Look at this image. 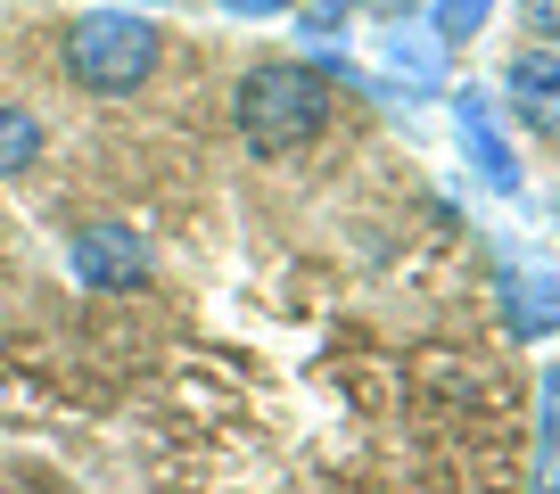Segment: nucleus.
<instances>
[{
	"label": "nucleus",
	"mask_w": 560,
	"mask_h": 494,
	"mask_svg": "<svg viewBox=\"0 0 560 494\" xmlns=\"http://www.w3.org/2000/svg\"><path fill=\"white\" fill-rule=\"evenodd\" d=\"M231 116H240V141L256 157H289L330 124V74L305 67V58H264V67L240 74Z\"/></svg>",
	"instance_id": "f257e3e1"
},
{
	"label": "nucleus",
	"mask_w": 560,
	"mask_h": 494,
	"mask_svg": "<svg viewBox=\"0 0 560 494\" xmlns=\"http://www.w3.org/2000/svg\"><path fill=\"white\" fill-rule=\"evenodd\" d=\"M165 58V34L140 9H91V17L67 25V74L91 91V99H124L158 74Z\"/></svg>",
	"instance_id": "f03ea898"
},
{
	"label": "nucleus",
	"mask_w": 560,
	"mask_h": 494,
	"mask_svg": "<svg viewBox=\"0 0 560 494\" xmlns=\"http://www.w3.org/2000/svg\"><path fill=\"white\" fill-rule=\"evenodd\" d=\"M67 264L83 289H100V297H124V289L149 281V247H140L132 223H83L67 239Z\"/></svg>",
	"instance_id": "7ed1b4c3"
},
{
	"label": "nucleus",
	"mask_w": 560,
	"mask_h": 494,
	"mask_svg": "<svg viewBox=\"0 0 560 494\" xmlns=\"http://www.w3.org/2000/svg\"><path fill=\"white\" fill-rule=\"evenodd\" d=\"M503 99H511V116H520L536 141H560V50L527 42V50L503 67Z\"/></svg>",
	"instance_id": "20e7f679"
},
{
	"label": "nucleus",
	"mask_w": 560,
	"mask_h": 494,
	"mask_svg": "<svg viewBox=\"0 0 560 494\" xmlns=\"http://www.w3.org/2000/svg\"><path fill=\"white\" fill-rule=\"evenodd\" d=\"M454 124H462V149H470V165H478V181H487L494 198H511L520 190V157H511V141H503V124H494V99L487 91H454Z\"/></svg>",
	"instance_id": "39448f33"
},
{
	"label": "nucleus",
	"mask_w": 560,
	"mask_h": 494,
	"mask_svg": "<svg viewBox=\"0 0 560 494\" xmlns=\"http://www.w3.org/2000/svg\"><path fill=\"white\" fill-rule=\"evenodd\" d=\"M494 289H503V321H511V338H552V330H560V281H552L544 264L527 272L520 256H503Z\"/></svg>",
	"instance_id": "423d86ee"
},
{
	"label": "nucleus",
	"mask_w": 560,
	"mask_h": 494,
	"mask_svg": "<svg viewBox=\"0 0 560 494\" xmlns=\"http://www.w3.org/2000/svg\"><path fill=\"white\" fill-rule=\"evenodd\" d=\"M380 58L404 74V99H412V91H438V83H445V42L429 34V25H404V17H387Z\"/></svg>",
	"instance_id": "0eeeda50"
},
{
	"label": "nucleus",
	"mask_w": 560,
	"mask_h": 494,
	"mask_svg": "<svg viewBox=\"0 0 560 494\" xmlns=\"http://www.w3.org/2000/svg\"><path fill=\"white\" fill-rule=\"evenodd\" d=\"M536 494H560V363L536 379Z\"/></svg>",
	"instance_id": "6e6552de"
},
{
	"label": "nucleus",
	"mask_w": 560,
	"mask_h": 494,
	"mask_svg": "<svg viewBox=\"0 0 560 494\" xmlns=\"http://www.w3.org/2000/svg\"><path fill=\"white\" fill-rule=\"evenodd\" d=\"M34 157H42V124L18 99H0V174H25Z\"/></svg>",
	"instance_id": "1a4fd4ad"
},
{
	"label": "nucleus",
	"mask_w": 560,
	"mask_h": 494,
	"mask_svg": "<svg viewBox=\"0 0 560 494\" xmlns=\"http://www.w3.org/2000/svg\"><path fill=\"white\" fill-rule=\"evenodd\" d=\"M487 17H494V0H429V34L454 50V42H470V34H487Z\"/></svg>",
	"instance_id": "9d476101"
},
{
	"label": "nucleus",
	"mask_w": 560,
	"mask_h": 494,
	"mask_svg": "<svg viewBox=\"0 0 560 494\" xmlns=\"http://www.w3.org/2000/svg\"><path fill=\"white\" fill-rule=\"evenodd\" d=\"M354 9H396V0H314V9H305V34H338Z\"/></svg>",
	"instance_id": "9b49d317"
},
{
	"label": "nucleus",
	"mask_w": 560,
	"mask_h": 494,
	"mask_svg": "<svg viewBox=\"0 0 560 494\" xmlns=\"http://www.w3.org/2000/svg\"><path fill=\"white\" fill-rule=\"evenodd\" d=\"M520 25L544 42V50H560V0H520Z\"/></svg>",
	"instance_id": "f8f14e48"
},
{
	"label": "nucleus",
	"mask_w": 560,
	"mask_h": 494,
	"mask_svg": "<svg viewBox=\"0 0 560 494\" xmlns=\"http://www.w3.org/2000/svg\"><path fill=\"white\" fill-rule=\"evenodd\" d=\"M231 17H289V9H298V0H223Z\"/></svg>",
	"instance_id": "ddd939ff"
},
{
	"label": "nucleus",
	"mask_w": 560,
	"mask_h": 494,
	"mask_svg": "<svg viewBox=\"0 0 560 494\" xmlns=\"http://www.w3.org/2000/svg\"><path fill=\"white\" fill-rule=\"evenodd\" d=\"M132 9H158V0H132Z\"/></svg>",
	"instance_id": "4468645a"
}]
</instances>
